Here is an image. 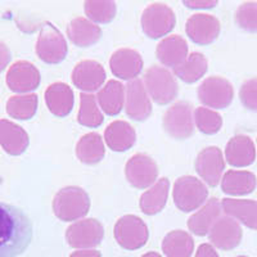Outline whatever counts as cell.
Listing matches in <instances>:
<instances>
[{"label": "cell", "mask_w": 257, "mask_h": 257, "mask_svg": "<svg viewBox=\"0 0 257 257\" xmlns=\"http://www.w3.org/2000/svg\"><path fill=\"white\" fill-rule=\"evenodd\" d=\"M80 125L86 127H98L103 123V113L98 105V100L93 94H80V109L77 114Z\"/></svg>", "instance_id": "obj_34"}, {"label": "cell", "mask_w": 257, "mask_h": 257, "mask_svg": "<svg viewBox=\"0 0 257 257\" xmlns=\"http://www.w3.org/2000/svg\"><path fill=\"white\" fill-rule=\"evenodd\" d=\"M7 85L16 93H29L40 85V72L27 61H17L7 72Z\"/></svg>", "instance_id": "obj_15"}, {"label": "cell", "mask_w": 257, "mask_h": 257, "mask_svg": "<svg viewBox=\"0 0 257 257\" xmlns=\"http://www.w3.org/2000/svg\"><path fill=\"white\" fill-rule=\"evenodd\" d=\"M45 103L57 117L67 116L73 108V91L63 82H54L45 90Z\"/></svg>", "instance_id": "obj_23"}, {"label": "cell", "mask_w": 257, "mask_h": 257, "mask_svg": "<svg viewBox=\"0 0 257 257\" xmlns=\"http://www.w3.org/2000/svg\"><path fill=\"white\" fill-rule=\"evenodd\" d=\"M233 85L224 77H208L198 88L199 100L210 108H226L233 100Z\"/></svg>", "instance_id": "obj_9"}, {"label": "cell", "mask_w": 257, "mask_h": 257, "mask_svg": "<svg viewBox=\"0 0 257 257\" xmlns=\"http://www.w3.org/2000/svg\"><path fill=\"white\" fill-rule=\"evenodd\" d=\"M194 121L199 132L207 135L216 134L222 126L221 116L217 112L205 107H199L194 111Z\"/></svg>", "instance_id": "obj_36"}, {"label": "cell", "mask_w": 257, "mask_h": 257, "mask_svg": "<svg viewBox=\"0 0 257 257\" xmlns=\"http://www.w3.org/2000/svg\"><path fill=\"white\" fill-rule=\"evenodd\" d=\"M185 31L192 41L199 45H208L220 34V22L216 17L206 13L193 15L185 25Z\"/></svg>", "instance_id": "obj_16"}, {"label": "cell", "mask_w": 257, "mask_h": 257, "mask_svg": "<svg viewBox=\"0 0 257 257\" xmlns=\"http://www.w3.org/2000/svg\"><path fill=\"white\" fill-rule=\"evenodd\" d=\"M112 73L121 80H134L142 72L143 59L137 50L122 48L112 54L109 59Z\"/></svg>", "instance_id": "obj_18"}, {"label": "cell", "mask_w": 257, "mask_h": 257, "mask_svg": "<svg viewBox=\"0 0 257 257\" xmlns=\"http://www.w3.org/2000/svg\"><path fill=\"white\" fill-rule=\"evenodd\" d=\"M242 228L239 222L231 216L224 215L216 220L212 225L208 238L211 244L215 245L216 248L229 251L238 247L242 240Z\"/></svg>", "instance_id": "obj_12"}, {"label": "cell", "mask_w": 257, "mask_h": 257, "mask_svg": "<svg viewBox=\"0 0 257 257\" xmlns=\"http://www.w3.org/2000/svg\"><path fill=\"white\" fill-rule=\"evenodd\" d=\"M175 26L173 9L162 3L151 4L142 15V27L147 36L158 39L167 35Z\"/></svg>", "instance_id": "obj_7"}, {"label": "cell", "mask_w": 257, "mask_h": 257, "mask_svg": "<svg viewBox=\"0 0 257 257\" xmlns=\"http://www.w3.org/2000/svg\"><path fill=\"white\" fill-rule=\"evenodd\" d=\"M239 98L245 108L257 112V77L243 82L239 90Z\"/></svg>", "instance_id": "obj_38"}, {"label": "cell", "mask_w": 257, "mask_h": 257, "mask_svg": "<svg viewBox=\"0 0 257 257\" xmlns=\"http://www.w3.org/2000/svg\"><path fill=\"white\" fill-rule=\"evenodd\" d=\"M90 208L88 193L80 187H64L53 199L54 215L62 221H75L84 217Z\"/></svg>", "instance_id": "obj_2"}, {"label": "cell", "mask_w": 257, "mask_h": 257, "mask_svg": "<svg viewBox=\"0 0 257 257\" xmlns=\"http://www.w3.org/2000/svg\"><path fill=\"white\" fill-rule=\"evenodd\" d=\"M185 6L188 7V8H213V7L216 6L217 2L216 0H212V2H187L185 0L184 2Z\"/></svg>", "instance_id": "obj_41"}, {"label": "cell", "mask_w": 257, "mask_h": 257, "mask_svg": "<svg viewBox=\"0 0 257 257\" xmlns=\"http://www.w3.org/2000/svg\"><path fill=\"white\" fill-rule=\"evenodd\" d=\"M96 100L105 114L116 116L125 104V86L117 80H109L102 89H99Z\"/></svg>", "instance_id": "obj_27"}, {"label": "cell", "mask_w": 257, "mask_h": 257, "mask_svg": "<svg viewBox=\"0 0 257 257\" xmlns=\"http://www.w3.org/2000/svg\"><path fill=\"white\" fill-rule=\"evenodd\" d=\"M144 84L148 94L158 104L173 102L178 95V84L175 77L167 68L151 66L144 75Z\"/></svg>", "instance_id": "obj_4"}, {"label": "cell", "mask_w": 257, "mask_h": 257, "mask_svg": "<svg viewBox=\"0 0 257 257\" xmlns=\"http://www.w3.org/2000/svg\"><path fill=\"white\" fill-rule=\"evenodd\" d=\"M67 36L75 45L86 48L98 43L102 36V30L90 20L79 17L70 22L67 27Z\"/></svg>", "instance_id": "obj_26"}, {"label": "cell", "mask_w": 257, "mask_h": 257, "mask_svg": "<svg viewBox=\"0 0 257 257\" xmlns=\"http://www.w3.org/2000/svg\"><path fill=\"white\" fill-rule=\"evenodd\" d=\"M125 109L132 120L139 122L147 120L152 113V103L141 79L132 80L126 86Z\"/></svg>", "instance_id": "obj_14"}, {"label": "cell", "mask_w": 257, "mask_h": 257, "mask_svg": "<svg viewBox=\"0 0 257 257\" xmlns=\"http://www.w3.org/2000/svg\"><path fill=\"white\" fill-rule=\"evenodd\" d=\"M105 144L114 152H123L132 148L137 141V134L132 125L126 121H113L105 128Z\"/></svg>", "instance_id": "obj_25"}, {"label": "cell", "mask_w": 257, "mask_h": 257, "mask_svg": "<svg viewBox=\"0 0 257 257\" xmlns=\"http://www.w3.org/2000/svg\"><path fill=\"white\" fill-rule=\"evenodd\" d=\"M104 153L105 149L103 139L96 133L85 134L76 144V156L82 164H98L103 160Z\"/></svg>", "instance_id": "obj_30"}, {"label": "cell", "mask_w": 257, "mask_h": 257, "mask_svg": "<svg viewBox=\"0 0 257 257\" xmlns=\"http://www.w3.org/2000/svg\"><path fill=\"white\" fill-rule=\"evenodd\" d=\"M103 235V225L95 219H84L73 222L66 231V239L73 248H93L100 244Z\"/></svg>", "instance_id": "obj_10"}, {"label": "cell", "mask_w": 257, "mask_h": 257, "mask_svg": "<svg viewBox=\"0 0 257 257\" xmlns=\"http://www.w3.org/2000/svg\"><path fill=\"white\" fill-rule=\"evenodd\" d=\"M164 127L167 134L175 139L189 138L194 132L192 104L178 102L171 105L164 116Z\"/></svg>", "instance_id": "obj_8"}, {"label": "cell", "mask_w": 257, "mask_h": 257, "mask_svg": "<svg viewBox=\"0 0 257 257\" xmlns=\"http://www.w3.org/2000/svg\"><path fill=\"white\" fill-rule=\"evenodd\" d=\"M221 203L216 198H210L202 206L201 210L189 217L188 228L193 234L203 237L210 233L212 225L221 216Z\"/></svg>", "instance_id": "obj_22"}, {"label": "cell", "mask_w": 257, "mask_h": 257, "mask_svg": "<svg viewBox=\"0 0 257 257\" xmlns=\"http://www.w3.org/2000/svg\"><path fill=\"white\" fill-rule=\"evenodd\" d=\"M11 50L8 49L3 41H0V72L6 70V67L8 66V63L11 62Z\"/></svg>", "instance_id": "obj_39"}, {"label": "cell", "mask_w": 257, "mask_h": 257, "mask_svg": "<svg viewBox=\"0 0 257 257\" xmlns=\"http://www.w3.org/2000/svg\"><path fill=\"white\" fill-rule=\"evenodd\" d=\"M76 88L84 91H95L102 88L105 81V71L102 64L96 61L86 59L75 66L71 75Z\"/></svg>", "instance_id": "obj_17"}, {"label": "cell", "mask_w": 257, "mask_h": 257, "mask_svg": "<svg viewBox=\"0 0 257 257\" xmlns=\"http://www.w3.org/2000/svg\"><path fill=\"white\" fill-rule=\"evenodd\" d=\"M257 184L256 176L249 171L230 170L221 179L222 192L230 196H244L254 190Z\"/></svg>", "instance_id": "obj_28"}, {"label": "cell", "mask_w": 257, "mask_h": 257, "mask_svg": "<svg viewBox=\"0 0 257 257\" xmlns=\"http://www.w3.org/2000/svg\"><path fill=\"white\" fill-rule=\"evenodd\" d=\"M221 207L228 216L240 221L247 228L257 230V201L224 198Z\"/></svg>", "instance_id": "obj_24"}, {"label": "cell", "mask_w": 257, "mask_h": 257, "mask_svg": "<svg viewBox=\"0 0 257 257\" xmlns=\"http://www.w3.org/2000/svg\"><path fill=\"white\" fill-rule=\"evenodd\" d=\"M2 183H3V179L0 178V184H2Z\"/></svg>", "instance_id": "obj_44"}, {"label": "cell", "mask_w": 257, "mask_h": 257, "mask_svg": "<svg viewBox=\"0 0 257 257\" xmlns=\"http://www.w3.org/2000/svg\"><path fill=\"white\" fill-rule=\"evenodd\" d=\"M36 54L45 63H61L67 56V43L62 32L50 22H45L41 26L38 41Z\"/></svg>", "instance_id": "obj_5"}, {"label": "cell", "mask_w": 257, "mask_h": 257, "mask_svg": "<svg viewBox=\"0 0 257 257\" xmlns=\"http://www.w3.org/2000/svg\"><path fill=\"white\" fill-rule=\"evenodd\" d=\"M225 161L217 147L202 149L196 158V171L210 187H216L222 179Z\"/></svg>", "instance_id": "obj_13"}, {"label": "cell", "mask_w": 257, "mask_h": 257, "mask_svg": "<svg viewBox=\"0 0 257 257\" xmlns=\"http://www.w3.org/2000/svg\"><path fill=\"white\" fill-rule=\"evenodd\" d=\"M84 9L94 24H108L116 16V3L109 0H89L84 3Z\"/></svg>", "instance_id": "obj_35"}, {"label": "cell", "mask_w": 257, "mask_h": 257, "mask_svg": "<svg viewBox=\"0 0 257 257\" xmlns=\"http://www.w3.org/2000/svg\"><path fill=\"white\" fill-rule=\"evenodd\" d=\"M208 67V62L202 53L194 52L190 56L187 57L180 66L174 68L176 76L180 80L188 84H193V82L198 81L201 77L206 73Z\"/></svg>", "instance_id": "obj_32"}, {"label": "cell", "mask_w": 257, "mask_h": 257, "mask_svg": "<svg viewBox=\"0 0 257 257\" xmlns=\"http://www.w3.org/2000/svg\"><path fill=\"white\" fill-rule=\"evenodd\" d=\"M196 257H219V254H217V252L215 251L212 245L205 243V244H201L198 247Z\"/></svg>", "instance_id": "obj_40"}, {"label": "cell", "mask_w": 257, "mask_h": 257, "mask_svg": "<svg viewBox=\"0 0 257 257\" xmlns=\"http://www.w3.org/2000/svg\"><path fill=\"white\" fill-rule=\"evenodd\" d=\"M225 157L234 167H247L253 164L256 149L252 139L247 135H235L225 148Z\"/></svg>", "instance_id": "obj_19"}, {"label": "cell", "mask_w": 257, "mask_h": 257, "mask_svg": "<svg viewBox=\"0 0 257 257\" xmlns=\"http://www.w3.org/2000/svg\"><path fill=\"white\" fill-rule=\"evenodd\" d=\"M208 189L194 176H181L174 185V203L183 212H190L206 203Z\"/></svg>", "instance_id": "obj_3"}, {"label": "cell", "mask_w": 257, "mask_h": 257, "mask_svg": "<svg viewBox=\"0 0 257 257\" xmlns=\"http://www.w3.org/2000/svg\"><path fill=\"white\" fill-rule=\"evenodd\" d=\"M238 257H247V256H238Z\"/></svg>", "instance_id": "obj_45"}, {"label": "cell", "mask_w": 257, "mask_h": 257, "mask_svg": "<svg viewBox=\"0 0 257 257\" xmlns=\"http://www.w3.org/2000/svg\"><path fill=\"white\" fill-rule=\"evenodd\" d=\"M142 257H162L160 253H157V252H148V253L143 254Z\"/></svg>", "instance_id": "obj_43"}, {"label": "cell", "mask_w": 257, "mask_h": 257, "mask_svg": "<svg viewBox=\"0 0 257 257\" xmlns=\"http://www.w3.org/2000/svg\"><path fill=\"white\" fill-rule=\"evenodd\" d=\"M36 109H38V95L36 94L11 96L7 102V113L17 120H30L35 116Z\"/></svg>", "instance_id": "obj_33"}, {"label": "cell", "mask_w": 257, "mask_h": 257, "mask_svg": "<svg viewBox=\"0 0 257 257\" xmlns=\"http://www.w3.org/2000/svg\"><path fill=\"white\" fill-rule=\"evenodd\" d=\"M70 257H102V254L95 249H82V251L73 252Z\"/></svg>", "instance_id": "obj_42"}, {"label": "cell", "mask_w": 257, "mask_h": 257, "mask_svg": "<svg viewBox=\"0 0 257 257\" xmlns=\"http://www.w3.org/2000/svg\"><path fill=\"white\" fill-rule=\"evenodd\" d=\"M29 143V135L21 126L12 121L0 120V146L8 155H22Z\"/></svg>", "instance_id": "obj_20"}, {"label": "cell", "mask_w": 257, "mask_h": 257, "mask_svg": "<svg viewBox=\"0 0 257 257\" xmlns=\"http://www.w3.org/2000/svg\"><path fill=\"white\" fill-rule=\"evenodd\" d=\"M169 188V179L162 178L157 180V183L151 189L143 193V196L141 197V201H139L141 210L146 215H156V213L161 212L167 202Z\"/></svg>", "instance_id": "obj_29"}, {"label": "cell", "mask_w": 257, "mask_h": 257, "mask_svg": "<svg viewBox=\"0 0 257 257\" xmlns=\"http://www.w3.org/2000/svg\"><path fill=\"white\" fill-rule=\"evenodd\" d=\"M156 54L164 66L176 68L188 57L187 41L179 35L167 36L157 45Z\"/></svg>", "instance_id": "obj_21"}, {"label": "cell", "mask_w": 257, "mask_h": 257, "mask_svg": "<svg viewBox=\"0 0 257 257\" xmlns=\"http://www.w3.org/2000/svg\"><path fill=\"white\" fill-rule=\"evenodd\" d=\"M235 22L247 32H257V3L245 2L238 7L235 12Z\"/></svg>", "instance_id": "obj_37"}, {"label": "cell", "mask_w": 257, "mask_h": 257, "mask_svg": "<svg viewBox=\"0 0 257 257\" xmlns=\"http://www.w3.org/2000/svg\"><path fill=\"white\" fill-rule=\"evenodd\" d=\"M125 175L133 187L138 189H146L157 180L158 167L149 156L138 153L127 161L125 166Z\"/></svg>", "instance_id": "obj_11"}, {"label": "cell", "mask_w": 257, "mask_h": 257, "mask_svg": "<svg viewBox=\"0 0 257 257\" xmlns=\"http://www.w3.org/2000/svg\"><path fill=\"white\" fill-rule=\"evenodd\" d=\"M32 239V224L18 207L0 202V257L24 253Z\"/></svg>", "instance_id": "obj_1"}, {"label": "cell", "mask_w": 257, "mask_h": 257, "mask_svg": "<svg viewBox=\"0 0 257 257\" xmlns=\"http://www.w3.org/2000/svg\"><path fill=\"white\" fill-rule=\"evenodd\" d=\"M149 231L146 222L134 215H126L114 225V238L122 248L134 251L147 243Z\"/></svg>", "instance_id": "obj_6"}, {"label": "cell", "mask_w": 257, "mask_h": 257, "mask_svg": "<svg viewBox=\"0 0 257 257\" xmlns=\"http://www.w3.org/2000/svg\"><path fill=\"white\" fill-rule=\"evenodd\" d=\"M193 249V238L183 230L170 231L162 242V251L167 257H190Z\"/></svg>", "instance_id": "obj_31"}]
</instances>
